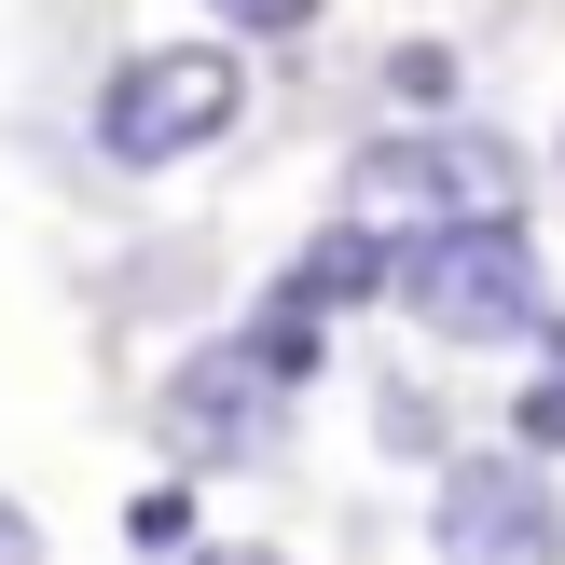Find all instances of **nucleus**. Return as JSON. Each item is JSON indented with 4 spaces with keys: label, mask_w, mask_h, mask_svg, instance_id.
Wrapping results in <instances>:
<instances>
[{
    "label": "nucleus",
    "mask_w": 565,
    "mask_h": 565,
    "mask_svg": "<svg viewBox=\"0 0 565 565\" xmlns=\"http://www.w3.org/2000/svg\"><path fill=\"white\" fill-rule=\"evenodd\" d=\"M386 318H414L428 345H524L552 318L539 207H511V221H414L401 276H386Z\"/></svg>",
    "instance_id": "obj_1"
},
{
    "label": "nucleus",
    "mask_w": 565,
    "mask_h": 565,
    "mask_svg": "<svg viewBox=\"0 0 565 565\" xmlns=\"http://www.w3.org/2000/svg\"><path fill=\"white\" fill-rule=\"evenodd\" d=\"M248 125V42H138L110 55L97 110H83V138H97V166H125V180H166V166L221 152V138Z\"/></svg>",
    "instance_id": "obj_2"
},
{
    "label": "nucleus",
    "mask_w": 565,
    "mask_h": 565,
    "mask_svg": "<svg viewBox=\"0 0 565 565\" xmlns=\"http://www.w3.org/2000/svg\"><path fill=\"white\" fill-rule=\"evenodd\" d=\"M524 193H539V166L497 125H373L345 152V207L386 221V235H414V221H511Z\"/></svg>",
    "instance_id": "obj_3"
},
{
    "label": "nucleus",
    "mask_w": 565,
    "mask_h": 565,
    "mask_svg": "<svg viewBox=\"0 0 565 565\" xmlns=\"http://www.w3.org/2000/svg\"><path fill=\"white\" fill-rule=\"evenodd\" d=\"M152 441H166V469H180V483L263 469L276 441H290V386H276L235 331H207V345L166 359V386H152Z\"/></svg>",
    "instance_id": "obj_4"
},
{
    "label": "nucleus",
    "mask_w": 565,
    "mask_h": 565,
    "mask_svg": "<svg viewBox=\"0 0 565 565\" xmlns=\"http://www.w3.org/2000/svg\"><path fill=\"white\" fill-rule=\"evenodd\" d=\"M428 552L441 565H565V483L511 441H456L428 469Z\"/></svg>",
    "instance_id": "obj_5"
},
{
    "label": "nucleus",
    "mask_w": 565,
    "mask_h": 565,
    "mask_svg": "<svg viewBox=\"0 0 565 565\" xmlns=\"http://www.w3.org/2000/svg\"><path fill=\"white\" fill-rule=\"evenodd\" d=\"M386 276H401V235H386V221H359V207H331L318 235H290V263H276L263 290H290L303 318H331V331H345L359 303H386Z\"/></svg>",
    "instance_id": "obj_6"
},
{
    "label": "nucleus",
    "mask_w": 565,
    "mask_h": 565,
    "mask_svg": "<svg viewBox=\"0 0 565 565\" xmlns=\"http://www.w3.org/2000/svg\"><path fill=\"white\" fill-rule=\"evenodd\" d=\"M497 441H511V456H539V469H565V303L511 345V401H497Z\"/></svg>",
    "instance_id": "obj_7"
},
{
    "label": "nucleus",
    "mask_w": 565,
    "mask_h": 565,
    "mask_svg": "<svg viewBox=\"0 0 565 565\" xmlns=\"http://www.w3.org/2000/svg\"><path fill=\"white\" fill-rule=\"evenodd\" d=\"M235 345H248V359H263V373H276V386H290V401H303V386H318V373H331V318H303V303H290V290H248V318H235Z\"/></svg>",
    "instance_id": "obj_8"
},
{
    "label": "nucleus",
    "mask_w": 565,
    "mask_h": 565,
    "mask_svg": "<svg viewBox=\"0 0 565 565\" xmlns=\"http://www.w3.org/2000/svg\"><path fill=\"white\" fill-rule=\"evenodd\" d=\"M386 110L401 125H456V97H469V70H456V42H386Z\"/></svg>",
    "instance_id": "obj_9"
},
{
    "label": "nucleus",
    "mask_w": 565,
    "mask_h": 565,
    "mask_svg": "<svg viewBox=\"0 0 565 565\" xmlns=\"http://www.w3.org/2000/svg\"><path fill=\"white\" fill-rule=\"evenodd\" d=\"M125 552H152V565H193V552H207V539H193V483H180V469L125 497Z\"/></svg>",
    "instance_id": "obj_10"
},
{
    "label": "nucleus",
    "mask_w": 565,
    "mask_h": 565,
    "mask_svg": "<svg viewBox=\"0 0 565 565\" xmlns=\"http://www.w3.org/2000/svg\"><path fill=\"white\" fill-rule=\"evenodd\" d=\"M373 441H386V456H456V428H441V401H428V386H414V373H386L373 386Z\"/></svg>",
    "instance_id": "obj_11"
},
{
    "label": "nucleus",
    "mask_w": 565,
    "mask_h": 565,
    "mask_svg": "<svg viewBox=\"0 0 565 565\" xmlns=\"http://www.w3.org/2000/svg\"><path fill=\"white\" fill-rule=\"evenodd\" d=\"M318 14H331V0H207V28H221V42H303Z\"/></svg>",
    "instance_id": "obj_12"
},
{
    "label": "nucleus",
    "mask_w": 565,
    "mask_h": 565,
    "mask_svg": "<svg viewBox=\"0 0 565 565\" xmlns=\"http://www.w3.org/2000/svg\"><path fill=\"white\" fill-rule=\"evenodd\" d=\"M0 565H42V524H28L14 497H0Z\"/></svg>",
    "instance_id": "obj_13"
},
{
    "label": "nucleus",
    "mask_w": 565,
    "mask_h": 565,
    "mask_svg": "<svg viewBox=\"0 0 565 565\" xmlns=\"http://www.w3.org/2000/svg\"><path fill=\"white\" fill-rule=\"evenodd\" d=\"M193 565H290V552H263V539H207Z\"/></svg>",
    "instance_id": "obj_14"
}]
</instances>
